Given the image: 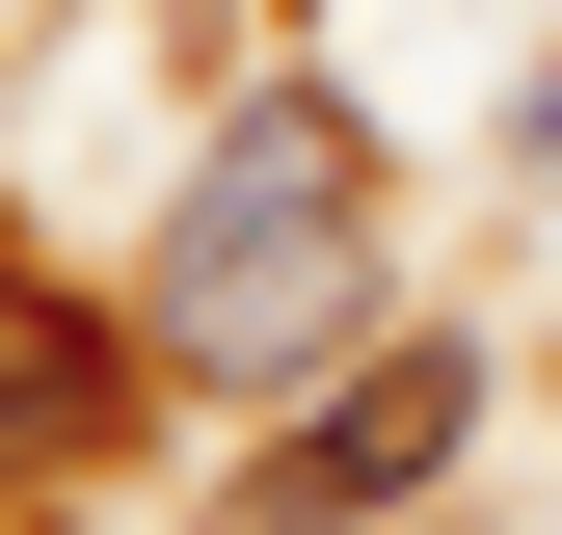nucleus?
<instances>
[{"instance_id":"1","label":"nucleus","mask_w":562,"mask_h":535,"mask_svg":"<svg viewBox=\"0 0 562 535\" xmlns=\"http://www.w3.org/2000/svg\"><path fill=\"white\" fill-rule=\"evenodd\" d=\"M375 241H402V161L348 81H241L215 161L161 187V241H134V349L188 401H295L322 349H375Z\"/></svg>"},{"instance_id":"2","label":"nucleus","mask_w":562,"mask_h":535,"mask_svg":"<svg viewBox=\"0 0 562 535\" xmlns=\"http://www.w3.org/2000/svg\"><path fill=\"white\" fill-rule=\"evenodd\" d=\"M456 429H482V349H429V321H402L375 375H322V401H295V455H268V535H375L402 482H456Z\"/></svg>"},{"instance_id":"3","label":"nucleus","mask_w":562,"mask_h":535,"mask_svg":"<svg viewBox=\"0 0 562 535\" xmlns=\"http://www.w3.org/2000/svg\"><path fill=\"white\" fill-rule=\"evenodd\" d=\"M134 375H161V349H134V321H81V295H54V268H0V509H27V482H81Z\"/></svg>"},{"instance_id":"4","label":"nucleus","mask_w":562,"mask_h":535,"mask_svg":"<svg viewBox=\"0 0 562 535\" xmlns=\"http://www.w3.org/2000/svg\"><path fill=\"white\" fill-rule=\"evenodd\" d=\"M509 134H536V161H562V54H536V107H509Z\"/></svg>"}]
</instances>
